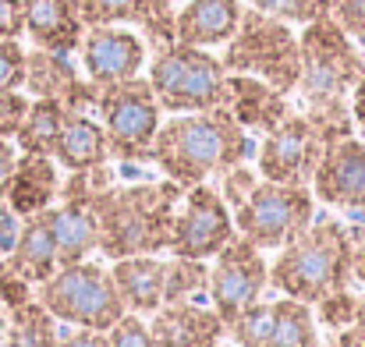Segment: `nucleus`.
I'll list each match as a JSON object with an SVG mask.
<instances>
[{
  "instance_id": "0eeeda50",
  "label": "nucleus",
  "mask_w": 365,
  "mask_h": 347,
  "mask_svg": "<svg viewBox=\"0 0 365 347\" xmlns=\"http://www.w3.org/2000/svg\"><path fill=\"white\" fill-rule=\"evenodd\" d=\"M298 46H302V78L294 93H302L305 103L348 100L365 71L362 46L330 14L309 21L305 32L298 36Z\"/></svg>"
},
{
  "instance_id": "c85d7f7f",
  "label": "nucleus",
  "mask_w": 365,
  "mask_h": 347,
  "mask_svg": "<svg viewBox=\"0 0 365 347\" xmlns=\"http://www.w3.org/2000/svg\"><path fill=\"white\" fill-rule=\"evenodd\" d=\"M210 294V266L206 259H181L170 255L163 276V305L170 301H199Z\"/></svg>"
},
{
  "instance_id": "cd10ccee",
  "label": "nucleus",
  "mask_w": 365,
  "mask_h": 347,
  "mask_svg": "<svg viewBox=\"0 0 365 347\" xmlns=\"http://www.w3.org/2000/svg\"><path fill=\"white\" fill-rule=\"evenodd\" d=\"M273 312H277V319H273L269 347H319L312 305H305L298 298H280V301H273Z\"/></svg>"
},
{
  "instance_id": "49530a36",
  "label": "nucleus",
  "mask_w": 365,
  "mask_h": 347,
  "mask_svg": "<svg viewBox=\"0 0 365 347\" xmlns=\"http://www.w3.org/2000/svg\"><path fill=\"white\" fill-rule=\"evenodd\" d=\"M217 347H224V344H217ZM235 347H238V344H235Z\"/></svg>"
},
{
  "instance_id": "58836bf2",
  "label": "nucleus",
  "mask_w": 365,
  "mask_h": 347,
  "mask_svg": "<svg viewBox=\"0 0 365 347\" xmlns=\"http://www.w3.org/2000/svg\"><path fill=\"white\" fill-rule=\"evenodd\" d=\"M57 347H110V341L100 330L71 326V330H57Z\"/></svg>"
},
{
  "instance_id": "2f4dec72",
  "label": "nucleus",
  "mask_w": 365,
  "mask_h": 347,
  "mask_svg": "<svg viewBox=\"0 0 365 347\" xmlns=\"http://www.w3.org/2000/svg\"><path fill=\"white\" fill-rule=\"evenodd\" d=\"M248 7L280 18L287 25H309L323 14H330V0H248Z\"/></svg>"
},
{
  "instance_id": "a19ab883",
  "label": "nucleus",
  "mask_w": 365,
  "mask_h": 347,
  "mask_svg": "<svg viewBox=\"0 0 365 347\" xmlns=\"http://www.w3.org/2000/svg\"><path fill=\"white\" fill-rule=\"evenodd\" d=\"M18 234H21V217L7 202H0V255H7L14 248Z\"/></svg>"
},
{
  "instance_id": "2eb2a0df",
  "label": "nucleus",
  "mask_w": 365,
  "mask_h": 347,
  "mask_svg": "<svg viewBox=\"0 0 365 347\" xmlns=\"http://www.w3.org/2000/svg\"><path fill=\"white\" fill-rule=\"evenodd\" d=\"M21 89H29L32 100H57L71 114H93L96 96H100V89L89 78L86 82L78 78L68 53L39 50V46L25 53V86Z\"/></svg>"
},
{
  "instance_id": "c9c22d12",
  "label": "nucleus",
  "mask_w": 365,
  "mask_h": 347,
  "mask_svg": "<svg viewBox=\"0 0 365 347\" xmlns=\"http://www.w3.org/2000/svg\"><path fill=\"white\" fill-rule=\"evenodd\" d=\"M330 18L365 50V0H330Z\"/></svg>"
},
{
  "instance_id": "ddd939ff",
  "label": "nucleus",
  "mask_w": 365,
  "mask_h": 347,
  "mask_svg": "<svg viewBox=\"0 0 365 347\" xmlns=\"http://www.w3.org/2000/svg\"><path fill=\"white\" fill-rule=\"evenodd\" d=\"M78 50H82V68H86V75L96 89L135 78L145 68V57H149L145 39L131 29H121V25L86 29Z\"/></svg>"
},
{
  "instance_id": "393cba45",
  "label": "nucleus",
  "mask_w": 365,
  "mask_h": 347,
  "mask_svg": "<svg viewBox=\"0 0 365 347\" xmlns=\"http://www.w3.org/2000/svg\"><path fill=\"white\" fill-rule=\"evenodd\" d=\"M53 234H57V269L89 259L100 248V224L93 202L61 199V206H53Z\"/></svg>"
},
{
  "instance_id": "dca6fc26",
  "label": "nucleus",
  "mask_w": 365,
  "mask_h": 347,
  "mask_svg": "<svg viewBox=\"0 0 365 347\" xmlns=\"http://www.w3.org/2000/svg\"><path fill=\"white\" fill-rule=\"evenodd\" d=\"M86 29L96 25H138L145 46L163 50L174 39V11L170 0H71Z\"/></svg>"
},
{
  "instance_id": "b1692460",
  "label": "nucleus",
  "mask_w": 365,
  "mask_h": 347,
  "mask_svg": "<svg viewBox=\"0 0 365 347\" xmlns=\"http://www.w3.org/2000/svg\"><path fill=\"white\" fill-rule=\"evenodd\" d=\"M53 160L57 167H64L68 174L71 170H89V167H100L110 160V149H107V131L100 124V117L93 114H71L64 117V128L57 135V145H53Z\"/></svg>"
},
{
  "instance_id": "a18cd8bd",
  "label": "nucleus",
  "mask_w": 365,
  "mask_h": 347,
  "mask_svg": "<svg viewBox=\"0 0 365 347\" xmlns=\"http://www.w3.org/2000/svg\"><path fill=\"white\" fill-rule=\"evenodd\" d=\"M348 107H351V117H355V128H365V71L355 82L351 96H348Z\"/></svg>"
},
{
  "instance_id": "5701e85b",
  "label": "nucleus",
  "mask_w": 365,
  "mask_h": 347,
  "mask_svg": "<svg viewBox=\"0 0 365 347\" xmlns=\"http://www.w3.org/2000/svg\"><path fill=\"white\" fill-rule=\"evenodd\" d=\"M118 294H121L124 309L135 316H153L163 305V276H167V262L156 255H128L114 259L110 266Z\"/></svg>"
},
{
  "instance_id": "79ce46f5",
  "label": "nucleus",
  "mask_w": 365,
  "mask_h": 347,
  "mask_svg": "<svg viewBox=\"0 0 365 347\" xmlns=\"http://www.w3.org/2000/svg\"><path fill=\"white\" fill-rule=\"evenodd\" d=\"M351 280L365 284V213H362V220H359V227L351 231Z\"/></svg>"
},
{
  "instance_id": "c03bdc74",
  "label": "nucleus",
  "mask_w": 365,
  "mask_h": 347,
  "mask_svg": "<svg viewBox=\"0 0 365 347\" xmlns=\"http://www.w3.org/2000/svg\"><path fill=\"white\" fill-rule=\"evenodd\" d=\"M14 163H18V152L7 138H0V199L7 195V185H11V174H14Z\"/></svg>"
},
{
  "instance_id": "37998d69",
  "label": "nucleus",
  "mask_w": 365,
  "mask_h": 347,
  "mask_svg": "<svg viewBox=\"0 0 365 347\" xmlns=\"http://www.w3.org/2000/svg\"><path fill=\"white\" fill-rule=\"evenodd\" d=\"M330 347H365V312L351 323V326L337 330V337H334V344Z\"/></svg>"
},
{
  "instance_id": "ea45409f",
  "label": "nucleus",
  "mask_w": 365,
  "mask_h": 347,
  "mask_svg": "<svg viewBox=\"0 0 365 347\" xmlns=\"http://www.w3.org/2000/svg\"><path fill=\"white\" fill-rule=\"evenodd\" d=\"M25 32L21 0H0V39H18Z\"/></svg>"
},
{
  "instance_id": "f8f14e48",
  "label": "nucleus",
  "mask_w": 365,
  "mask_h": 347,
  "mask_svg": "<svg viewBox=\"0 0 365 347\" xmlns=\"http://www.w3.org/2000/svg\"><path fill=\"white\" fill-rule=\"evenodd\" d=\"M323 152H327V142L319 138L312 120L291 110L269 135H262L255 149L259 177L277 181V185H309Z\"/></svg>"
},
{
  "instance_id": "9d476101",
  "label": "nucleus",
  "mask_w": 365,
  "mask_h": 347,
  "mask_svg": "<svg viewBox=\"0 0 365 347\" xmlns=\"http://www.w3.org/2000/svg\"><path fill=\"white\" fill-rule=\"evenodd\" d=\"M269 287V262L262 259V248H255L248 237L235 234L210 266V305L224 319V326L255 305L262 291Z\"/></svg>"
},
{
  "instance_id": "c756f323",
  "label": "nucleus",
  "mask_w": 365,
  "mask_h": 347,
  "mask_svg": "<svg viewBox=\"0 0 365 347\" xmlns=\"http://www.w3.org/2000/svg\"><path fill=\"white\" fill-rule=\"evenodd\" d=\"M273 301H255L227 323V337L238 347H269L273 341Z\"/></svg>"
},
{
  "instance_id": "4c0bfd02",
  "label": "nucleus",
  "mask_w": 365,
  "mask_h": 347,
  "mask_svg": "<svg viewBox=\"0 0 365 347\" xmlns=\"http://www.w3.org/2000/svg\"><path fill=\"white\" fill-rule=\"evenodd\" d=\"M29 298H36L32 284H29L25 276H18V273L0 259V301H4V309H14V305H21V301H29Z\"/></svg>"
},
{
  "instance_id": "aec40b11",
  "label": "nucleus",
  "mask_w": 365,
  "mask_h": 347,
  "mask_svg": "<svg viewBox=\"0 0 365 347\" xmlns=\"http://www.w3.org/2000/svg\"><path fill=\"white\" fill-rule=\"evenodd\" d=\"M18 276H25L32 287L50 280L57 273V234H53V206L43 213H32L21 220V234L7 255H0Z\"/></svg>"
},
{
  "instance_id": "f3484780",
  "label": "nucleus",
  "mask_w": 365,
  "mask_h": 347,
  "mask_svg": "<svg viewBox=\"0 0 365 347\" xmlns=\"http://www.w3.org/2000/svg\"><path fill=\"white\" fill-rule=\"evenodd\" d=\"M149 333L156 347H217L227 337V326L213 305L170 301L149 316Z\"/></svg>"
},
{
  "instance_id": "e433bc0d",
  "label": "nucleus",
  "mask_w": 365,
  "mask_h": 347,
  "mask_svg": "<svg viewBox=\"0 0 365 347\" xmlns=\"http://www.w3.org/2000/svg\"><path fill=\"white\" fill-rule=\"evenodd\" d=\"M29 103H32V100H29L21 89H4V93H0V138H14V135H18Z\"/></svg>"
},
{
  "instance_id": "a211bd4d",
  "label": "nucleus",
  "mask_w": 365,
  "mask_h": 347,
  "mask_svg": "<svg viewBox=\"0 0 365 347\" xmlns=\"http://www.w3.org/2000/svg\"><path fill=\"white\" fill-rule=\"evenodd\" d=\"M224 110L242 124L245 131L255 135H269L284 117L291 114L287 96L277 93L273 86H266L262 78L252 75H235L227 71V86H224Z\"/></svg>"
},
{
  "instance_id": "412c9836",
  "label": "nucleus",
  "mask_w": 365,
  "mask_h": 347,
  "mask_svg": "<svg viewBox=\"0 0 365 347\" xmlns=\"http://www.w3.org/2000/svg\"><path fill=\"white\" fill-rule=\"evenodd\" d=\"M242 0H188L174 14V39L188 46H224L242 21Z\"/></svg>"
},
{
  "instance_id": "6ab92c4d",
  "label": "nucleus",
  "mask_w": 365,
  "mask_h": 347,
  "mask_svg": "<svg viewBox=\"0 0 365 347\" xmlns=\"http://www.w3.org/2000/svg\"><path fill=\"white\" fill-rule=\"evenodd\" d=\"M21 21L32 46L53 53H75L86 36V25L71 0H21Z\"/></svg>"
},
{
  "instance_id": "72a5a7b5",
  "label": "nucleus",
  "mask_w": 365,
  "mask_h": 347,
  "mask_svg": "<svg viewBox=\"0 0 365 347\" xmlns=\"http://www.w3.org/2000/svg\"><path fill=\"white\" fill-rule=\"evenodd\" d=\"M107 341H110V347H156L153 333H149V323L135 312H124L121 319L107 330Z\"/></svg>"
},
{
  "instance_id": "473e14b6",
  "label": "nucleus",
  "mask_w": 365,
  "mask_h": 347,
  "mask_svg": "<svg viewBox=\"0 0 365 347\" xmlns=\"http://www.w3.org/2000/svg\"><path fill=\"white\" fill-rule=\"evenodd\" d=\"M217 177H220V188H217V192H220V199L227 202V209H231V213L242 206L245 199L252 195V188L259 185V177H255V170H252L248 163H235V167L220 170Z\"/></svg>"
},
{
  "instance_id": "423d86ee",
  "label": "nucleus",
  "mask_w": 365,
  "mask_h": 347,
  "mask_svg": "<svg viewBox=\"0 0 365 347\" xmlns=\"http://www.w3.org/2000/svg\"><path fill=\"white\" fill-rule=\"evenodd\" d=\"M149 86L156 93L160 110L167 114H195L224 107V86L227 68L220 57H213L202 46L170 43L156 50L149 61Z\"/></svg>"
},
{
  "instance_id": "7ed1b4c3",
  "label": "nucleus",
  "mask_w": 365,
  "mask_h": 347,
  "mask_svg": "<svg viewBox=\"0 0 365 347\" xmlns=\"http://www.w3.org/2000/svg\"><path fill=\"white\" fill-rule=\"evenodd\" d=\"M269 287L305 305L351 287V231L334 217H316L305 234L277 248L269 262Z\"/></svg>"
},
{
  "instance_id": "f257e3e1",
  "label": "nucleus",
  "mask_w": 365,
  "mask_h": 347,
  "mask_svg": "<svg viewBox=\"0 0 365 347\" xmlns=\"http://www.w3.org/2000/svg\"><path fill=\"white\" fill-rule=\"evenodd\" d=\"M255 152L252 135L224 107L174 114L153 138V167L181 188L202 185L213 174L245 163Z\"/></svg>"
},
{
  "instance_id": "a878e982",
  "label": "nucleus",
  "mask_w": 365,
  "mask_h": 347,
  "mask_svg": "<svg viewBox=\"0 0 365 347\" xmlns=\"http://www.w3.org/2000/svg\"><path fill=\"white\" fill-rule=\"evenodd\" d=\"M64 117H68V107L57 103V100H32L29 110H25V120L14 135L18 149L21 152H36V156H53V145H57V135L64 128Z\"/></svg>"
},
{
  "instance_id": "4468645a",
  "label": "nucleus",
  "mask_w": 365,
  "mask_h": 347,
  "mask_svg": "<svg viewBox=\"0 0 365 347\" xmlns=\"http://www.w3.org/2000/svg\"><path fill=\"white\" fill-rule=\"evenodd\" d=\"M309 188L330 209L365 213V142L362 138L348 135V138L327 145V152H323Z\"/></svg>"
},
{
  "instance_id": "f03ea898",
  "label": "nucleus",
  "mask_w": 365,
  "mask_h": 347,
  "mask_svg": "<svg viewBox=\"0 0 365 347\" xmlns=\"http://www.w3.org/2000/svg\"><path fill=\"white\" fill-rule=\"evenodd\" d=\"M185 188L178 181H135V185H110L93 199L96 224H100V248L107 259L128 255H156L167 252L170 227Z\"/></svg>"
},
{
  "instance_id": "7c9ffc66",
  "label": "nucleus",
  "mask_w": 365,
  "mask_h": 347,
  "mask_svg": "<svg viewBox=\"0 0 365 347\" xmlns=\"http://www.w3.org/2000/svg\"><path fill=\"white\" fill-rule=\"evenodd\" d=\"M316 312V326H327V330H344V326H351L359 316L365 312V301L359 298V294H351L348 287L344 291H334V294H327L323 301H316L312 305Z\"/></svg>"
},
{
  "instance_id": "bb28decb",
  "label": "nucleus",
  "mask_w": 365,
  "mask_h": 347,
  "mask_svg": "<svg viewBox=\"0 0 365 347\" xmlns=\"http://www.w3.org/2000/svg\"><path fill=\"white\" fill-rule=\"evenodd\" d=\"M4 341L7 347H57V319L36 301H21L4 316Z\"/></svg>"
},
{
  "instance_id": "6e6552de",
  "label": "nucleus",
  "mask_w": 365,
  "mask_h": 347,
  "mask_svg": "<svg viewBox=\"0 0 365 347\" xmlns=\"http://www.w3.org/2000/svg\"><path fill=\"white\" fill-rule=\"evenodd\" d=\"M96 114L107 131L110 160L118 163H153V138L163 124V110L149 78H124L103 86L96 96Z\"/></svg>"
},
{
  "instance_id": "9b49d317",
  "label": "nucleus",
  "mask_w": 365,
  "mask_h": 347,
  "mask_svg": "<svg viewBox=\"0 0 365 347\" xmlns=\"http://www.w3.org/2000/svg\"><path fill=\"white\" fill-rule=\"evenodd\" d=\"M235 234H238L235 213L227 209V202L220 199V192L202 181V185L185 188V199H181L178 217H174V227H170L167 252L170 255H181V259H210Z\"/></svg>"
},
{
  "instance_id": "20e7f679",
  "label": "nucleus",
  "mask_w": 365,
  "mask_h": 347,
  "mask_svg": "<svg viewBox=\"0 0 365 347\" xmlns=\"http://www.w3.org/2000/svg\"><path fill=\"white\" fill-rule=\"evenodd\" d=\"M224 68L235 75H252L273 86L277 93L291 96L302 78V46L287 21L269 18L255 7L242 11L238 32L224 43Z\"/></svg>"
},
{
  "instance_id": "f704fd0d",
  "label": "nucleus",
  "mask_w": 365,
  "mask_h": 347,
  "mask_svg": "<svg viewBox=\"0 0 365 347\" xmlns=\"http://www.w3.org/2000/svg\"><path fill=\"white\" fill-rule=\"evenodd\" d=\"M25 86V50L18 39H0V93Z\"/></svg>"
},
{
  "instance_id": "39448f33",
  "label": "nucleus",
  "mask_w": 365,
  "mask_h": 347,
  "mask_svg": "<svg viewBox=\"0 0 365 347\" xmlns=\"http://www.w3.org/2000/svg\"><path fill=\"white\" fill-rule=\"evenodd\" d=\"M36 301L57 323L100 330V333H107L128 312L121 294H118L114 273L93 259H82L75 266H61L50 280H43L36 287Z\"/></svg>"
},
{
  "instance_id": "4be33fe9",
  "label": "nucleus",
  "mask_w": 365,
  "mask_h": 347,
  "mask_svg": "<svg viewBox=\"0 0 365 347\" xmlns=\"http://www.w3.org/2000/svg\"><path fill=\"white\" fill-rule=\"evenodd\" d=\"M61 195V177H57V160L53 156H36V152H21L7 185L4 202L25 220L32 213H43L53 206V199Z\"/></svg>"
},
{
  "instance_id": "1a4fd4ad",
  "label": "nucleus",
  "mask_w": 365,
  "mask_h": 347,
  "mask_svg": "<svg viewBox=\"0 0 365 347\" xmlns=\"http://www.w3.org/2000/svg\"><path fill=\"white\" fill-rule=\"evenodd\" d=\"M316 220V195L309 185H277L262 181L235 209V227L255 248H284Z\"/></svg>"
}]
</instances>
